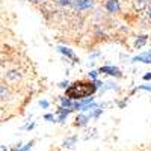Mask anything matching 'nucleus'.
Here are the masks:
<instances>
[{
	"label": "nucleus",
	"instance_id": "obj_11",
	"mask_svg": "<svg viewBox=\"0 0 151 151\" xmlns=\"http://www.w3.org/2000/svg\"><path fill=\"white\" fill-rule=\"evenodd\" d=\"M5 95H6V89L0 85V97H5Z\"/></svg>",
	"mask_w": 151,
	"mask_h": 151
},
{
	"label": "nucleus",
	"instance_id": "obj_8",
	"mask_svg": "<svg viewBox=\"0 0 151 151\" xmlns=\"http://www.w3.org/2000/svg\"><path fill=\"white\" fill-rule=\"evenodd\" d=\"M60 103H62V107H73L71 100L67 98V97H62V98H60Z\"/></svg>",
	"mask_w": 151,
	"mask_h": 151
},
{
	"label": "nucleus",
	"instance_id": "obj_1",
	"mask_svg": "<svg viewBox=\"0 0 151 151\" xmlns=\"http://www.w3.org/2000/svg\"><path fill=\"white\" fill-rule=\"evenodd\" d=\"M97 89L98 88L94 80H80V82H74L71 86L67 88L65 97L70 100H83L91 97Z\"/></svg>",
	"mask_w": 151,
	"mask_h": 151
},
{
	"label": "nucleus",
	"instance_id": "obj_5",
	"mask_svg": "<svg viewBox=\"0 0 151 151\" xmlns=\"http://www.w3.org/2000/svg\"><path fill=\"white\" fill-rule=\"evenodd\" d=\"M58 50L62 53V55H65L67 58H70V59H73L74 62L77 60V58H76V55L73 53V50H70V48H67V47H58Z\"/></svg>",
	"mask_w": 151,
	"mask_h": 151
},
{
	"label": "nucleus",
	"instance_id": "obj_3",
	"mask_svg": "<svg viewBox=\"0 0 151 151\" xmlns=\"http://www.w3.org/2000/svg\"><path fill=\"white\" fill-rule=\"evenodd\" d=\"M98 73H101V74H109V76H115V77H122L121 70L116 68V67H112V65H109V67H101V68L98 70Z\"/></svg>",
	"mask_w": 151,
	"mask_h": 151
},
{
	"label": "nucleus",
	"instance_id": "obj_2",
	"mask_svg": "<svg viewBox=\"0 0 151 151\" xmlns=\"http://www.w3.org/2000/svg\"><path fill=\"white\" fill-rule=\"evenodd\" d=\"M71 6L76 11H86L94 6V0H73Z\"/></svg>",
	"mask_w": 151,
	"mask_h": 151
},
{
	"label": "nucleus",
	"instance_id": "obj_19",
	"mask_svg": "<svg viewBox=\"0 0 151 151\" xmlns=\"http://www.w3.org/2000/svg\"><path fill=\"white\" fill-rule=\"evenodd\" d=\"M32 3H38V2H41V0H30Z\"/></svg>",
	"mask_w": 151,
	"mask_h": 151
},
{
	"label": "nucleus",
	"instance_id": "obj_9",
	"mask_svg": "<svg viewBox=\"0 0 151 151\" xmlns=\"http://www.w3.org/2000/svg\"><path fill=\"white\" fill-rule=\"evenodd\" d=\"M53 2L58 3V5H60V6H70L73 0H53Z\"/></svg>",
	"mask_w": 151,
	"mask_h": 151
},
{
	"label": "nucleus",
	"instance_id": "obj_16",
	"mask_svg": "<svg viewBox=\"0 0 151 151\" xmlns=\"http://www.w3.org/2000/svg\"><path fill=\"white\" fill-rule=\"evenodd\" d=\"M136 2H137V3H148L150 0H136Z\"/></svg>",
	"mask_w": 151,
	"mask_h": 151
},
{
	"label": "nucleus",
	"instance_id": "obj_14",
	"mask_svg": "<svg viewBox=\"0 0 151 151\" xmlns=\"http://www.w3.org/2000/svg\"><path fill=\"white\" fill-rule=\"evenodd\" d=\"M150 79H151V73H148V74L144 76V80H150Z\"/></svg>",
	"mask_w": 151,
	"mask_h": 151
},
{
	"label": "nucleus",
	"instance_id": "obj_15",
	"mask_svg": "<svg viewBox=\"0 0 151 151\" xmlns=\"http://www.w3.org/2000/svg\"><path fill=\"white\" fill-rule=\"evenodd\" d=\"M67 85H68V82H62L59 86H60V88H67Z\"/></svg>",
	"mask_w": 151,
	"mask_h": 151
},
{
	"label": "nucleus",
	"instance_id": "obj_13",
	"mask_svg": "<svg viewBox=\"0 0 151 151\" xmlns=\"http://www.w3.org/2000/svg\"><path fill=\"white\" fill-rule=\"evenodd\" d=\"M137 89H145V91H151V86H139Z\"/></svg>",
	"mask_w": 151,
	"mask_h": 151
},
{
	"label": "nucleus",
	"instance_id": "obj_18",
	"mask_svg": "<svg viewBox=\"0 0 151 151\" xmlns=\"http://www.w3.org/2000/svg\"><path fill=\"white\" fill-rule=\"evenodd\" d=\"M45 119H48V121L53 119V115H45Z\"/></svg>",
	"mask_w": 151,
	"mask_h": 151
},
{
	"label": "nucleus",
	"instance_id": "obj_6",
	"mask_svg": "<svg viewBox=\"0 0 151 151\" xmlns=\"http://www.w3.org/2000/svg\"><path fill=\"white\" fill-rule=\"evenodd\" d=\"M148 41V36H145V35H142L141 38H137V40L134 41V47L136 48H142L144 45H145V42Z\"/></svg>",
	"mask_w": 151,
	"mask_h": 151
},
{
	"label": "nucleus",
	"instance_id": "obj_12",
	"mask_svg": "<svg viewBox=\"0 0 151 151\" xmlns=\"http://www.w3.org/2000/svg\"><path fill=\"white\" fill-rule=\"evenodd\" d=\"M40 106H42V107H48V101L42 100V101H40Z\"/></svg>",
	"mask_w": 151,
	"mask_h": 151
},
{
	"label": "nucleus",
	"instance_id": "obj_17",
	"mask_svg": "<svg viewBox=\"0 0 151 151\" xmlns=\"http://www.w3.org/2000/svg\"><path fill=\"white\" fill-rule=\"evenodd\" d=\"M148 17L151 18V3H150V6H148Z\"/></svg>",
	"mask_w": 151,
	"mask_h": 151
},
{
	"label": "nucleus",
	"instance_id": "obj_7",
	"mask_svg": "<svg viewBox=\"0 0 151 151\" xmlns=\"http://www.w3.org/2000/svg\"><path fill=\"white\" fill-rule=\"evenodd\" d=\"M88 116H85V115H80V116H77V119H76V125H85L86 122H88Z\"/></svg>",
	"mask_w": 151,
	"mask_h": 151
},
{
	"label": "nucleus",
	"instance_id": "obj_4",
	"mask_svg": "<svg viewBox=\"0 0 151 151\" xmlns=\"http://www.w3.org/2000/svg\"><path fill=\"white\" fill-rule=\"evenodd\" d=\"M104 8H106V11H107V12H110V14H116V12H119V11H121L119 0H106Z\"/></svg>",
	"mask_w": 151,
	"mask_h": 151
},
{
	"label": "nucleus",
	"instance_id": "obj_10",
	"mask_svg": "<svg viewBox=\"0 0 151 151\" xmlns=\"http://www.w3.org/2000/svg\"><path fill=\"white\" fill-rule=\"evenodd\" d=\"M97 76H98V71H91V73H89V77H91L92 80L97 79Z\"/></svg>",
	"mask_w": 151,
	"mask_h": 151
}]
</instances>
